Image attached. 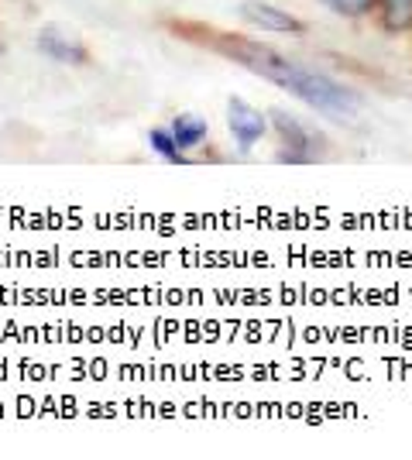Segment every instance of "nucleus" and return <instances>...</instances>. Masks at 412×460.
I'll list each match as a JSON object with an SVG mask.
<instances>
[{
    "label": "nucleus",
    "instance_id": "9d476101",
    "mask_svg": "<svg viewBox=\"0 0 412 460\" xmlns=\"http://www.w3.org/2000/svg\"><path fill=\"white\" fill-rule=\"evenodd\" d=\"M409 41H412V35H409Z\"/></svg>",
    "mask_w": 412,
    "mask_h": 460
},
{
    "label": "nucleus",
    "instance_id": "f03ea898",
    "mask_svg": "<svg viewBox=\"0 0 412 460\" xmlns=\"http://www.w3.org/2000/svg\"><path fill=\"white\" fill-rule=\"evenodd\" d=\"M272 124L275 131H278V141H282V148H278V162H289V165H310L316 158H323L327 155V141L323 135H316L313 128H306L299 117L285 114V111H272Z\"/></svg>",
    "mask_w": 412,
    "mask_h": 460
},
{
    "label": "nucleus",
    "instance_id": "7ed1b4c3",
    "mask_svg": "<svg viewBox=\"0 0 412 460\" xmlns=\"http://www.w3.org/2000/svg\"><path fill=\"white\" fill-rule=\"evenodd\" d=\"M237 11L251 28L268 31V35H306L310 31V24L302 18H295V14L275 7V4H265V0H244Z\"/></svg>",
    "mask_w": 412,
    "mask_h": 460
},
{
    "label": "nucleus",
    "instance_id": "423d86ee",
    "mask_svg": "<svg viewBox=\"0 0 412 460\" xmlns=\"http://www.w3.org/2000/svg\"><path fill=\"white\" fill-rule=\"evenodd\" d=\"M39 49L48 58H56V62H76V66H86V62H90V52H86L79 41L69 39L66 31H59V28H41Z\"/></svg>",
    "mask_w": 412,
    "mask_h": 460
},
{
    "label": "nucleus",
    "instance_id": "0eeeda50",
    "mask_svg": "<svg viewBox=\"0 0 412 460\" xmlns=\"http://www.w3.org/2000/svg\"><path fill=\"white\" fill-rule=\"evenodd\" d=\"M169 131L176 135V141H179V148H182V152H193V148H199V145L206 141V135H210L206 120H203V117H197V114H179V117H172Z\"/></svg>",
    "mask_w": 412,
    "mask_h": 460
},
{
    "label": "nucleus",
    "instance_id": "f257e3e1",
    "mask_svg": "<svg viewBox=\"0 0 412 460\" xmlns=\"http://www.w3.org/2000/svg\"><path fill=\"white\" fill-rule=\"evenodd\" d=\"M203 35H206L203 41H210V49H216L220 56L234 58L237 66H244V69L265 76L275 86L289 90L306 107H313L316 114L340 120V124H351L357 111H361V96L354 90H347L344 83H337L334 76H327L320 69H310V66H302L295 58L282 56L272 45L241 39V35H231V31H214V28H206Z\"/></svg>",
    "mask_w": 412,
    "mask_h": 460
},
{
    "label": "nucleus",
    "instance_id": "20e7f679",
    "mask_svg": "<svg viewBox=\"0 0 412 460\" xmlns=\"http://www.w3.org/2000/svg\"><path fill=\"white\" fill-rule=\"evenodd\" d=\"M227 124H231V131H234V141L241 152H248L255 141L265 137L268 131V120L265 114L251 107V103H244L241 96H231V103H227Z\"/></svg>",
    "mask_w": 412,
    "mask_h": 460
},
{
    "label": "nucleus",
    "instance_id": "1a4fd4ad",
    "mask_svg": "<svg viewBox=\"0 0 412 460\" xmlns=\"http://www.w3.org/2000/svg\"><path fill=\"white\" fill-rule=\"evenodd\" d=\"M148 145H152V152L162 155L165 162H186V152L179 148L176 135L169 131V128H152V135H148Z\"/></svg>",
    "mask_w": 412,
    "mask_h": 460
},
{
    "label": "nucleus",
    "instance_id": "39448f33",
    "mask_svg": "<svg viewBox=\"0 0 412 460\" xmlns=\"http://www.w3.org/2000/svg\"><path fill=\"white\" fill-rule=\"evenodd\" d=\"M374 24L385 39H409L412 35V0H378Z\"/></svg>",
    "mask_w": 412,
    "mask_h": 460
},
{
    "label": "nucleus",
    "instance_id": "6e6552de",
    "mask_svg": "<svg viewBox=\"0 0 412 460\" xmlns=\"http://www.w3.org/2000/svg\"><path fill=\"white\" fill-rule=\"evenodd\" d=\"M327 11H334L337 18L347 21H361V18H374V7L378 0H320Z\"/></svg>",
    "mask_w": 412,
    "mask_h": 460
}]
</instances>
